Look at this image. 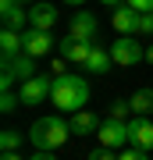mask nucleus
Segmentation results:
<instances>
[{"label":"nucleus","instance_id":"f257e3e1","mask_svg":"<svg viewBox=\"0 0 153 160\" xmlns=\"http://www.w3.org/2000/svg\"><path fill=\"white\" fill-rule=\"evenodd\" d=\"M54 107L68 110V114H79L89 103V82L79 78V75H54Z\"/></svg>","mask_w":153,"mask_h":160},{"label":"nucleus","instance_id":"f03ea898","mask_svg":"<svg viewBox=\"0 0 153 160\" xmlns=\"http://www.w3.org/2000/svg\"><path fill=\"white\" fill-rule=\"evenodd\" d=\"M71 135V125L64 121L61 114H50V118H36L32 128H28V142L36 149H61Z\"/></svg>","mask_w":153,"mask_h":160},{"label":"nucleus","instance_id":"7ed1b4c3","mask_svg":"<svg viewBox=\"0 0 153 160\" xmlns=\"http://www.w3.org/2000/svg\"><path fill=\"white\" fill-rule=\"evenodd\" d=\"M18 96H22L25 107H39V103H46V100L54 96V78H50V75H36V78L22 82Z\"/></svg>","mask_w":153,"mask_h":160},{"label":"nucleus","instance_id":"20e7f679","mask_svg":"<svg viewBox=\"0 0 153 160\" xmlns=\"http://www.w3.org/2000/svg\"><path fill=\"white\" fill-rule=\"evenodd\" d=\"M110 61L121 64V68H132V64L146 61V50H142V46L132 39V36H118V39L110 43Z\"/></svg>","mask_w":153,"mask_h":160},{"label":"nucleus","instance_id":"39448f33","mask_svg":"<svg viewBox=\"0 0 153 160\" xmlns=\"http://www.w3.org/2000/svg\"><path fill=\"white\" fill-rule=\"evenodd\" d=\"M96 32H100L96 14H89V11H75L71 29H68V36H71V39H79V43H96Z\"/></svg>","mask_w":153,"mask_h":160},{"label":"nucleus","instance_id":"423d86ee","mask_svg":"<svg viewBox=\"0 0 153 160\" xmlns=\"http://www.w3.org/2000/svg\"><path fill=\"white\" fill-rule=\"evenodd\" d=\"M96 139H100V146H107V149H121V146L128 142V121H114V118H107V121L100 125Z\"/></svg>","mask_w":153,"mask_h":160},{"label":"nucleus","instance_id":"0eeeda50","mask_svg":"<svg viewBox=\"0 0 153 160\" xmlns=\"http://www.w3.org/2000/svg\"><path fill=\"white\" fill-rule=\"evenodd\" d=\"M128 142L135 146V149H153V121L150 118H142V114H132L128 121Z\"/></svg>","mask_w":153,"mask_h":160},{"label":"nucleus","instance_id":"6e6552de","mask_svg":"<svg viewBox=\"0 0 153 160\" xmlns=\"http://www.w3.org/2000/svg\"><path fill=\"white\" fill-rule=\"evenodd\" d=\"M22 39H25V53L28 57H50V50H54V32H43V29H25L22 32Z\"/></svg>","mask_w":153,"mask_h":160},{"label":"nucleus","instance_id":"1a4fd4ad","mask_svg":"<svg viewBox=\"0 0 153 160\" xmlns=\"http://www.w3.org/2000/svg\"><path fill=\"white\" fill-rule=\"evenodd\" d=\"M57 25V7L54 4H32L28 7V29H43V32H54Z\"/></svg>","mask_w":153,"mask_h":160},{"label":"nucleus","instance_id":"9d476101","mask_svg":"<svg viewBox=\"0 0 153 160\" xmlns=\"http://www.w3.org/2000/svg\"><path fill=\"white\" fill-rule=\"evenodd\" d=\"M57 50H61V57L68 64H85L89 53H93V43H79V39H71V36H64V39L57 43Z\"/></svg>","mask_w":153,"mask_h":160},{"label":"nucleus","instance_id":"9b49d317","mask_svg":"<svg viewBox=\"0 0 153 160\" xmlns=\"http://www.w3.org/2000/svg\"><path fill=\"white\" fill-rule=\"evenodd\" d=\"M4 71H7V75H14L18 82H28V78H36V57H28V53L7 57V61H4Z\"/></svg>","mask_w":153,"mask_h":160},{"label":"nucleus","instance_id":"f8f14e48","mask_svg":"<svg viewBox=\"0 0 153 160\" xmlns=\"http://www.w3.org/2000/svg\"><path fill=\"white\" fill-rule=\"evenodd\" d=\"M110 25L118 29V36H132V32H139V11H132L128 4H121L118 11L110 14Z\"/></svg>","mask_w":153,"mask_h":160},{"label":"nucleus","instance_id":"ddd939ff","mask_svg":"<svg viewBox=\"0 0 153 160\" xmlns=\"http://www.w3.org/2000/svg\"><path fill=\"white\" fill-rule=\"evenodd\" d=\"M68 125H71V135L85 139V135H93V132H100L103 121L93 114V110H79V114H71V118H68Z\"/></svg>","mask_w":153,"mask_h":160},{"label":"nucleus","instance_id":"4468645a","mask_svg":"<svg viewBox=\"0 0 153 160\" xmlns=\"http://www.w3.org/2000/svg\"><path fill=\"white\" fill-rule=\"evenodd\" d=\"M0 50H4V61H7V57H18V53H25V39H22V32L4 29V32H0Z\"/></svg>","mask_w":153,"mask_h":160},{"label":"nucleus","instance_id":"2eb2a0df","mask_svg":"<svg viewBox=\"0 0 153 160\" xmlns=\"http://www.w3.org/2000/svg\"><path fill=\"white\" fill-rule=\"evenodd\" d=\"M110 64H114V61H110V50H103V46H96V43H93V53H89V61H85L82 68L89 71V75H103Z\"/></svg>","mask_w":153,"mask_h":160},{"label":"nucleus","instance_id":"dca6fc26","mask_svg":"<svg viewBox=\"0 0 153 160\" xmlns=\"http://www.w3.org/2000/svg\"><path fill=\"white\" fill-rule=\"evenodd\" d=\"M128 107H132V114L150 118V114H153V89H135V92L128 96Z\"/></svg>","mask_w":153,"mask_h":160},{"label":"nucleus","instance_id":"f3484780","mask_svg":"<svg viewBox=\"0 0 153 160\" xmlns=\"http://www.w3.org/2000/svg\"><path fill=\"white\" fill-rule=\"evenodd\" d=\"M22 25H28V11H25V4H18L11 14H4V29H14V32H25Z\"/></svg>","mask_w":153,"mask_h":160},{"label":"nucleus","instance_id":"a211bd4d","mask_svg":"<svg viewBox=\"0 0 153 160\" xmlns=\"http://www.w3.org/2000/svg\"><path fill=\"white\" fill-rule=\"evenodd\" d=\"M18 146H22V132L7 128L4 135H0V149H4V153H18Z\"/></svg>","mask_w":153,"mask_h":160},{"label":"nucleus","instance_id":"6ab92c4d","mask_svg":"<svg viewBox=\"0 0 153 160\" xmlns=\"http://www.w3.org/2000/svg\"><path fill=\"white\" fill-rule=\"evenodd\" d=\"M18 103H22V96H18L14 89H4V96H0V110H4V114H14Z\"/></svg>","mask_w":153,"mask_h":160},{"label":"nucleus","instance_id":"aec40b11","mask_svg":"<svg viewBox=\"0 0 153 160\" xmlns=\"http://www.w3.org/2000/svg\"><path fill=\"white\" fill-rule=\"evenodd\" d=\"M132 114V107H128V100H118V103H114V107H110V118L114 121H125Z\"/></svg>","mask_w":153,"mask_h":160},{"label":"nucleus","instance_id":"412c9836","mask_svg":"<svg viewBox=\"0 0 153 160\" xmlns=\"http://www.w3.org/2000/svg\"><path fill=\"white\" fill-rule=\"evenodd\" d=\"M118 160H150L146 149H135V146H128L125 153H118Z\"/></svg>","mask_w":153,"mask_h":160},{"label":"nucleus","instance_id":"4be33fe9","mask_svg":"<svg viewBox=\"0 0 153 160\" xmlns=\"http://www.w3.org/2000/svg\"><path fill=\"white\" fill-rule=\"evenodd\" d=\"M89 160H118V153H114V149H107V146H96L89 153Z\"/></svg>","mask_w":153,"mask_h":160},{"label":"nucleus","instance_id":"5701e85b","mask_svg":"<svg viewBox=\"0 0 153 160\" xmlns=\"http://www.w3.org/2000/svg\"><path fill=\"white\" fill-rule=\"evenodd\" d=\"M125 4L132 7V11H139V14H150L153 11V0H125Z\"/></svg>","mask_w":153,"mask_h":160},{"label":"nucleus","instance_id":"b1692460","mask_svg":"<svg viewBox=\"0 0 153 160\" xmlns=\"http://www.w3.org/2000/svg\"><path fill=\"white\" fill-rule=\"evenodd\" d=\"M139 32H146V36L153 32V11L150 14H139Z\"/></svg>","mask_w":153,"mask_h":160},{"label":"nucleus","instance_id":"393cba45","mask_svg":"<svg viewBox=\"0 0 153 160\" xmlns=\"http://www.w3.org/2000/svg\"><path fill=\"white\" fill-rule=\"evenodd\" d=\"M14 7H18V0H0V18H4V14H11Z\"/></svg>","mask_w":153,"mask_h":160},{"label":"nucleus","instance_id":"a878e982","mask_svg":"<svg viewBox=\"0 0 153 160\" xmlns=\"http://www.w3.org/2000/svg\"><path fill=\"white\" fill-rule=\"evenodd\" d=\"M28 160H57V157H54V149H36V157H28Z\"/></svg>","mask_w":153,"mask_h":160},{"label":"nucleus","instance_id":"bb28decb","mask_svg":"<svg viewBox=\"0 0 153 160\" xmlns=\"http://www.w3.org/2000/svg\"><path fill=\"white\" fill-rule=\"evenodd\" d=\"M100 4H103V7H110V11H118V7H121V0H100Z\"/></svg>","mask_w":153,"mask_h":160},{"label":"nucleus","instance_id":"cd10ccee","mask_svg":"<svg viewBox=\"0 0 153 160\" xmlns=\"http://www.w3.org/2000/svg\"><path fill=\"white\" fill-rule=\"evenodd\" d=\"M0 160H22V153H0Z\"/></svg>","mask_w":153,"mask_h":160},{"label":"nucleus","instance_id":"c85d7f7f","mask_svg":"<svg viewBox=\"0 0 153 160\" xmlns=\"http://www.w3.org/2000/svg\"><path fill=\"white\" fill-rule=\"evenodd\" d=\"M64 4H71V7H82V4H85V0H64Z\"/></svg>","mask_w":153,"mask_h":160},{"label":"nucleus","instance_id":"c756f323","mask_svg":"<svg viewBox=\"0 0 153 160\" xmlns=\"http://www.w3.org/2000/svg\"><path fill=\"white\" fill-rule=\"evenodd\" d=\"M146 61H150V64H153V46H150V50H146Z\"/></svg>","mask_w":153,"mask_h":160},{"label":"nucleus","instance_id":"7c9ffc66","mask_svg":"<svg viewBox=\"0 0 153 160\" xmlns=\"http://www.w3.org/2000/svg\"><path fill=\"white\" fill-rule=\"evenodd\" d=\"M18 4H28V7H32V4H39V0H18Z\"/></svg>","mask_w":153,"mask_h":160}]
</instances>
